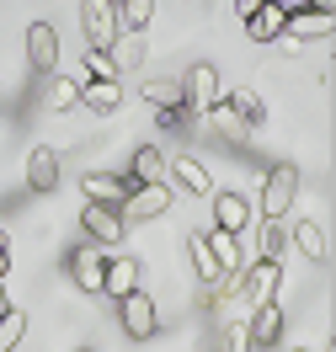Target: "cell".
<instances>
[{
	"mask_svg": "<svg viewBox=\"0 0 336 352\" xmlns=\"http://www.w3.org/2000/svg\"><path fill=\"white\" fill-rule=\"evenodd\" d=\"M166 208H171V187H166V182H134L128 198L117 203V219L123 224H150V219H160Z\"/></svg>",
	"mask_w": 336,
	"mask_h": 352,
	"instance_id": "cell-1",
	"label": "cell"
},
{
	"mask_svg": "<svg viewBox=\"0 0 336 352\" xmlns=\"http://www.w3.org/2000/svg\"><path fill=\"white\" fill-rule=\"evenodd\" d=\"M293 198H299V171H293V166H272L267 182H262L256 214H262V219H283V214L293 208Z\"/></svg>",
	"mask_w": 336,
	"mask_h": 352,
	"instance_id": "cell-2",
	"label": "cell"
},
{
	"mask_svg": "<svg viewBox=\"0 0 336 352\" xmlns=\"http://www.w3.org/2000/svg\"><path fill=\"white\" fill-rule=\"evenodd\" d=\"M278 288H283V262H272V256H256L240 272V299L246 305H267V299H278Z\"/></svg>",
	"mask_w": 336,
	"mask_h": 352,
	"instance_id": "cell-3",
	"label": "cell"
},
{
	"mask_svg": "<svg viewBox=\"0 0 336 352\" xmlns=\"http://www.w3.org/2000/svg\"><path fill=\"white\" fill-rule=\"evenodd\" d=\"M80 32H86V48H107L123 22H117V6L112 0H80Z\"/></svg>",
	"mask_w": 336,
	"mask_h": 352,
	"instance_id": "cell-4",
	"label": "cell"
},
{
	"mask_svg": "<svg viewBox=\"0 0 336 352\" xmlns=\"http://www.w3.org/2000/svg\"><path fill=\"white\" fill-rule=\"evenodd\" d=\"M102 272H107V245L86 241L69 251V278H75L80 294H102Z\"/></svg>",
	"mask_w": 336,
	"mask_h": 352,
	"instance_id": "cell-5",
	"label": "cell"
},
{
	"mask_svg": "<svg viewBox=\"0 0 336 352\" xmlns=\"http://www.w3.org/2000/svg\"><path fill=\"white\" fill-rule=\"evenodd\" d=\"M117 320H123V331L128 336H155V326H160V315H155V299L144 294V288H134V294H123L117 299Z\"/></svg>",
	"mask_w": 336,
	"mask_h": 352,
	"instance_id": "cell-6",
	"label": "cell"
},
{
	"mask_svg": "<svg viewBox=\"0 0 336 352\" xmlns=\"http://www.w3.org/2000/svg\"><path fill=\"white\" fill-rule=\"evenodd\" d=\"M27 69L32 75H54L59 69V32H54V22L27 27Z\"/></svg>",
	"mask_w": 336,
	"mask_h": 352,
	"instance_id": "cell-7",
	"label": "cell"
},
{
	"mask_svg": "<svg viewBox=\"0 0 336 352\" xmlns=\"http://www.w3.org/2000/svg\"><path fill=\"white\" fill-rule=\"evenodd\" d=\"M80 224H86V241L107 245V251L123 241V230H128V224L117 219V208H107V203H86V208H80Z\"/></svg>",
	"mask_w": 336,
	"mask_h": 352,
	"instance_id": "cell-8",
	"label": "cell"
},
{
	"mask_svg": "<svg viewBox=\"0 0 336 352\" xmlns=\"http://www.w3.org/2000/svg\"><path fill=\"white\" fill-rule=\"evenodd\" d=\"M214 198V230H229V235H246L251 219H256V208H251L240 192H208Z\"/></svg>",
	"mask_w": 336,
	"mask_h": 352,
	"instance_id": "cell-9",
	"label": "cell"
},
{
	"mask_svg": "<svg viewBox=\"0 0 336 352\" xmlns=\"http://www.w3.org/2000/svg\"><path fill=\"white\" fill-rule=\"evenodd\" d=\"M181 80H187V107H192V112H208L224 96V80H219V69H214V65H192Z\"/></svg>",
	"mask_w": 336,
	"mask_h": 352,
	"instance_id": "cell-10",
	"label": "cell"
},
{
	"mask_svg": "<svg viewBox=\"0 0 336 352\" xmlns=\"http://www.w3.org/2000/svg\"><path fill=\"white\" fill-rule=\"evenodd\" d=\"M27 187H32L38 198H48V192H59V150H48V144H38V150L27 155Z\"/></svg>",
	"mask_w": 336,
	"mask_h": 352,
	"instance_id": "cell-11",
	"label": "cell"
},
{
	"mask_svg": "<svg viewBox=\"0 0 336 352\" xmlns=\"http://www.w3.org/2000/svg\"><path fill=\"white\" fill-rule=\"evenodd\" d=\"M128 176H112V171H86L80 176V192H86V203H107V208H117V203L128 198Z\"/></svg>",
	"mask_w": 336,
	"mask_h": 352,
	"instance_id": "cell-12",
	"label": "cell"
},
{
	"mask_svg": "<svg viewBox=\"0 0 336 352\" xmlns=\"http://www.w3.org/2000/svg\"><path fill=\"white\" fill-rule=\"evenodd\" d=\"M166 171H171V182H177L181 192H192V198H208V192H214L208 166H203L198 155H177V160H166Z\"/></svg>",
	"mask_w": 336,
	"mask_h": 352,
	"instance_id": "cell-13",
	"label": "cell"
},
{
	"mask_svg": "<svg viewBox=\"0 0 336 352\" xmlns=\"http://www.w3.org/2000/svg\"><path fill=\"white\" fill-rule=\"evenodd\" d=\"M251 347H278L283 342V309H278V299H267V305H251Z\"/></svg>",
	"mask_w": 336,
	"mask_h": 352,
	"instance_id": "cell-14",
	"label": "cell"
},
{
	"mask_svg": "<svg viewBox=\"0 0 336 352\" xmlns=\"http://www.w3.org/2000/svg\"><path fill=\"white\" fill-rule=\"evenodd\" d=\"M198 118H203V123H208V129H214V133H219V139H224V144H240V139H246V118H240V112H235V107H229V102H224V96H219V102H214V107H208V112H198Z\"/></svg>",
	"mask_w": 336,
	"mask_h": 352,
	"instance_id": "cell-15",
	"label": "cell"
},
{
	"mask_svg": "<svg viewBox=\"0 0 336 352\" xmlns=\"http://www.w3.org/2000/svg\"><path fill=\"white\" fill-rule=\"evenodd\" d=\"M203 241H208V251H214V262H219L224 278H235V272L246 267V256H240V235H229V230H203Z\"/></svg>",
	"mask_w": 336,
	"mask_h": 352,
	"instance_id": "cell-16",
	"label": "cell"
},
{
	"mask_svg": "<svg viewBox=\"0 0 336 352\" xmlns=\"http://www.w3.org/2000/svg\"><path fill=\"white\" fill-rule=\"evenodd\" d=\"M283 22H289L283 6H278V0H262V6L246 16V38H251V43H272V38L283 32Z\"/></svg>",
	"mask_w": 336,
	"mask_h": 352,
	"instance_id": "cell-17",
	"label": "cell"
},
{
	"mask_svg": "<svg viewBox=\"0 0 336 352\" xmlns=\"http://www.w3.org/2000/svg\"><path fill=\"white\" fill-rule=\"evenodd\" d=\"M289 245H299V251H304V256H310V262H331V241H326V230H320V224L315 219H299L289 230Z\"/></svg>",
	"mask_w": 336,
	"mask_h": 352,
	"instance_id": "cell-18",
	"label": "cell"
},
{
	"mask_svg": "<svg viewBox=\"0 0 336 352\" xmlns=\"http://www.w3.org/2000/svg\"><path fill=\"white\" fill-rule=\"evenodd\" d=\"M134 288H139V262H134V256H107V272H102V294L123 299V294H134Z\"/></svg>",
	"mask_w": 336,
	"mask_h": 352,
	"instance_id": "cell-19",
	"label": "cell"
},
{
	"mask_svg": "<svg viewBox=\"0 0 336 352\" xmlns=\"http://www.w3.org/2000/svg\"><path fill=\"white\" fill-rule=\"evenodd\" d=\"M107 54H112V65H117V75H123V69H139V65H144L150 43H144V32H128V27H123V32L107 43Z\"/></svg>",
	"mask_w": 336,
	"mask_h": 352,
	"instance_id": "cell-20",
	"label": "cell"
},
{
	"mask_svg": "<svg viewBox=\"0 0 336 352\" xmlns=\"http://www.w3.org/2000/svg\"><path fill=\"white\" fill-rule=\"evenodd\" d=\"M166 176V155H160V144H139L134 155H128V182H160Z\"/></svg>",
	"mask_w": 336,
	"mask_h": 352,
	"instance_id": "cell-21",
	"label": "cell"
},
{
	"mask_svg": "<svg viewBox=\"0 0 336 352\" xmlns=\"http://www.w3.org/2000/svg\"><path fill=\"white\" fill-rule=\"evenodd\" d=\"M144 102H150V107H187V80H181V75L144 80Z\"/></svg>",
	"mask_w": 336,
	"mask_h": 352,
	"instance_id": "cell-22",
	"label": "cell"
},
{
	"mask_svg": "<svg viewBox=\"0 0 336 352\" xmlns=\"http://www.w3.org/2000/svg\"><path fill=\"white\" fill-rule=\"evenodd\" d=\"M80 102H86L91 112H117L123 107V86H117V80H86V86H80Z\"/></svg>",
	"mask_w": 336,
	"mask_h": 352,
	"instance_id": "cell-23",
	"label": "cell"
},
{
	"mask_svg": "<svg viewBox=\"0 0 336 352\" xmlns=\"http://www.w3.org/2000/svg\"><path fill=\"white\" fill-rule=\"evenodd\" d=\"M283 32H293V38H326V32H331V16L304 6V11H293L289 22H283Z\"/></svg>",
	"mask_w": 336,
	"mask_h": 352,
	"instance_id": "cell-24",
	"label": "cell"
},
{
	"mask_svg": "<svg viewBox=\"0 0 336 352\" xmlns=\"http://www.w3.org/2000/svg\"><path fill=\"white\" fill-rule=\"evenodd\" d=\"M224 102L246 118V129H262V123H267V102H262L256 91H224Z\"/></svg>",
	"mask_w": 336,
	"mask_h": 352,
	"instance_id": "cell-25",
	"label": "cell"
},
{
	"mask_svg": "<svg viewBox=\"0 0 336 352\" xmlns=\"http://www.w3.org/2000/svg\"><path fill=\"white\" fill-rule=\"evenodd\" d=\"M22 336H27V315L16 305H5V309H0V352H16V347H22Z\"/></svg>",
	"mask_w": 336,
	"mask_h": 352,
	"instance_id": "cell-26",
	"label": "cell"
},
{
	"mask_svg": "<svg viewBox=\"0 0 336 352\" xmlns=\"http://www.w3.org/2000/svg\"><path fill=\"white\" fill-rule=\"evenodd\" d=\"M283 251H289V230L278 219H262V235H256V256H272V262H283Z\"/></svg>",
	"mask_w": 336,
	"mask_h": 352,
	"instance_id": "cell-27",
	"label": "cell"
},
{
	"mask_svg": "<svg viewBox=\"0 0 336 352\" xmlns=\"http://www.w3.org/2000/svg\"><path fill=\"white\" fill-rule=\"evenodd\" d=\"M187 251H192V267H198V278L203 283H219L224 272H219V262H214V251H208V241L203 235H187Z\"/></svg>",
	"mask_w": 336,
	"mask_h": 352,
	"instance_id": "cell-28",
	"label": "cell"
},
{
	"mask_svg": "<svg viewBox=\"0 0 336 352\" xmlns=\"http://www.w3.org/2000/svg\"><path fill=\"white\" fill-rule=\"evenodd\" d=\"M117 22L128 27V32H144V27L155 22V0H123L117 6Z\"/></svg>",
	"mask_w": 336,
	"mask_h": 352,
	"instance_id": "cell-29",
	"label": "cell"
},
{
	"mask_svg": "<svg viewBox=\"0 0 336 352\" xmlns=\"http://www.w3.org/2000/svg\"><path fill=\"white\" fill-rule=\"evenodd\" d=\"M86 75H91V80H123L107 48H86Z\"/></svg>",
	"mask_w": 336,
	"mask_h": 352,
	"instance_id": "cell-30",
	"label": "cell"
},
{
	"mask_svg": "<svg viewBox=\"0 0 336 352\" xmlns=\"http://www.w3.org/2000/svg\"><path fill=\"white\" fill-rule=\"evenodd\" d=\"M75 102H80V80H65V75H59V80L48 86V107L65 112V107H75Z\"/></svg>",
	"mask_w": 336,
	"mask_h": 352,
	"instance_id": "cell-31",
	"label": "cell"
},
{
	"mask_svg": "<svg viewBox=\"0 0 336 352\" xmlns=\"http://www.w3.org/2000/svg\"><path fill=\"white\" fill-rule=\"evenodd\" d=\"M219 352H251V331H246V326H224Z\"/></svg>",
	"mask_w": 336,
	"mask_h": 352,
	"instance_id": "cell-32",
	"label": "cell"
},
{
	"mask_svg": "<svg viewBox=\"0 0 336 352\" xmlns=\"http://www.w3.org/2000/svg\"><path fill=\"white\" fill-rule=\"evenodd\" d=\"M5 272H11V235L0 230V283H5Z\"/></svg>",
	"mask_w": 336,
	"mask_h": 352,
	"instance_id": "cell-33",
	"label": "cell"
},
{
	"mask_svg": "<svg viewBox=\"0 0 336 352\" xmlns=\"http://www.w3.org/2000/svg\"><path fill=\"white\" fill-rule=\"evenodd\" d=\"M256 6H262V0H235V11H240V16H251Z\"/></svg>",
	"mask_w": 336,
	"mask_h": 352,
	"instance_id": "cell-34",
	"label": "cell"
},
{
	"mask_svg": "<svg viewBox=\"0 0 336 352\" xmlns=\"http://www.w3.org/2000/svg\"><path fill=\"white\" fill-rule=\"evenodd\" d=\"M310 11H326V16H331V11H336V0H310Z\"/></svg>",
	"mask_w": 336,
	"mask_h": 352,
	"instance_id": "cell-35",
	"label": "cell"
},
{
	"mask_svg": "<svg viewBox=\"0 0 336 352\" xmlns=\"http://www.w3.org/2000/svg\"><path fill=\"white\" fill-rule=\"evenodd\" d=\"M0 309H5V294H0Z\"/></svg>",
	"mask_w": 336,
	"mask_h": 352,
	"instance_id": "cell-36",
	"label": "cell"
},
{
	"mask_svg": "<svg viewBox=\"0 0 336 352\" xmlns=\"http://www.w3.org/2000/svg\"><path fill=\"white\" fill-rule=\"evenodd\" d=\"M293 352H310V347H293Z\"/></svg>",
	"mask_w": 336,
	"mask_h": 352,
	"instance_id": "cell-37",
	"label": "cell"
},
{
	"mask_svg": "<svg viewBox=\"0 0 336 352\" xmlns=\"http://www.w3.org/2000/svg\"><path fill=\"white\" fill-rule=\"evenodd\" d=\"M112 6H123V0H112Z\"/></svg>",
	"mask_w": 336,
	"mask_h": 352,
	"instance_id": "cell-38",
	"label": "cell"
},
{
	"mask_svg": "<svg viewBox=\"0 0 336 352\" xmlns=\"http://www.w3.org/2000/svg\"><path fill=\"white\" fill-rule=\"evenodd\" d=\"M80 352H91V347H80Z\"/></svg>",
	"mask_w": 336,
	"mask_h": 352,
	"instance_id": "cell-39",
	"label": "cell"
}]
</instances>
